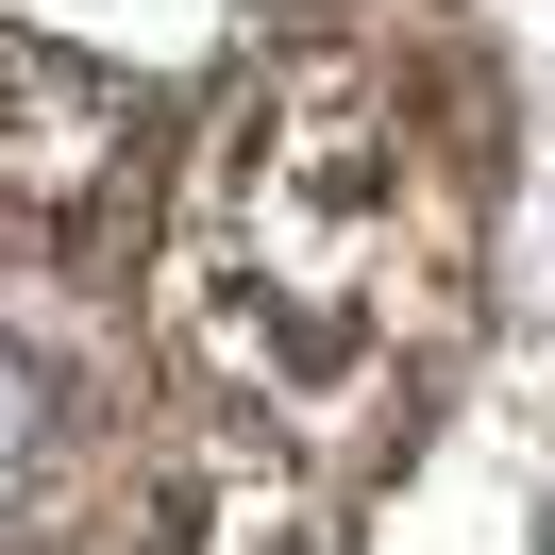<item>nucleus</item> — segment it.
I'll use <instances>...</instances> for the list:
<instances>
[{
	"label": "nucleus",
	"mask_w": 555,
	"mask_h": 555,
	"mask_svg": "<svg viewBox=\"0 0 555 555\" xmlns=\"http://www.w3.org/2000/svg\"><path fill=\"white\" fill-rule=\"evenodd\" d=\"M236 219L286 353H337L371 320V236H387V85L371 68H270L236 118Z\"/></svg>",
	"instance_id": "f257e3e1"
},
{
	"label": "nucleus",
	"mask_w": 555,
	"mask_h": 555,
	"mask_svg": "<svg viewBox=\"0 0 555 555\" xmlns=\"http://www.w3.org/2000/svg\"><path fill=\"white\" fill-rule=\"evenodd\" d=\"M118 169H135V102L102 68H68V51H0V185L51 203V219H85Z\"/></svg>",
	"instance_id": "f03ea898"
},
{
	"label": "nucleus",
	"mask_w": 555,
	"mask_h": 555,
	"mask_svg": "<svg viewBox=\"0 0 555 555\" xmlns=\"http://www.w3.org/2000/svg\"><path fill=\"white\" fill-rule=\"evenodd\" d=\"M35 438V371H17V353H0V454Z\"/></svg>",
	"instance_id": "7ed1b4c3"
}]
</instances>
